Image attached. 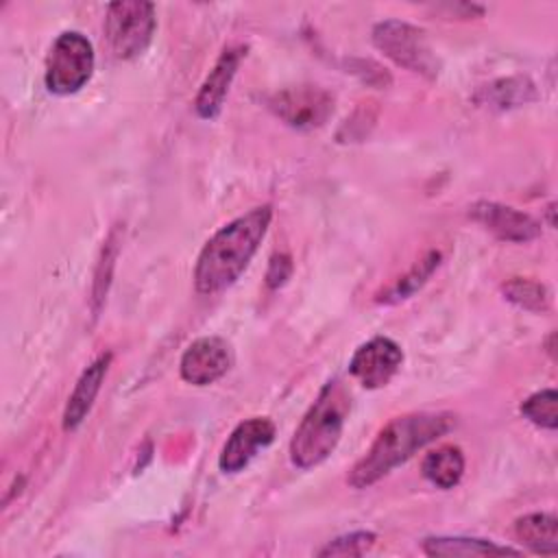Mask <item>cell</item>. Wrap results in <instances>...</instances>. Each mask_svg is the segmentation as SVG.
<instances>
[{
	"label": "cell",
	"mask_w": 558,
	"mask_h": 558,
	"mask_svg": "<svg viewBox=\"0 0 558 558\" xmlns=\"http://www.w3.org/2000/svg\"><path fill=\"white\" fill-rule=\"evenodd\" d=\"M442 255L438 251H429L421 262H416L403 277H399V281H395L377 301L384 303H397L403 301L408 296H412L416 290H421V286L434 275V270L440 266Z\"/></svg>",
	"instance_id": "cell-17"
},
{
	"label": "cell",
	"mask_w": 558,
	"mask_h": 558,
	"mask_svg": "<svg viewBox=\"0 0 558 558\" xmlns=\"http://www.w3.org/2000/svg\"><path fill=\"white\" fill-rule=\"evenodd\" d=\"M275 423L268 416H251L235 425L222 445L218 466L225 473H240L257 456L259 449L275 440Z\"/></svg>",
	"instance_id": "cell-10"
},
{
	"label": "cell",
	"mask_w": 558,
	"mask_h": 558,
	"mask_svg": "<svg viewBox=\"0 0 558 558\" xmlns=\"http://www.w3.org/2000/svg\"><path fill=\"white\" fill-rule=\"evenodd\" d=\"M233 355L227 340L218 336L196 338L181 355L179 373L192 386H209L231 368Z\"/></svg>",
	"instance_id": "cell-9"
},
{
	"label": "cell",
	"mask_w": 558,
	"mask_h": 558,
	"mask_svg": "<svg viewBox=\"0 0 558 558\" xmlns=\"http://www.w3.org/2000/svg\"><path fill=\"white\" fill-rule=\"evenodd\" d=\"M506 299L527 312H547L551 305L549 290L527 277H512L501 286Z\"/></svg>",
	"instance_id": "cell-18"
},
{
	"label": "cell",
	"mask_w": 558,
	"mask_h": 558,
	"mask_svg": "<svg viewBox=\"0 0 558 558\" xmlns=\"http://www.w3.org/2000/svg\"><path fill=\"white\" fill-rule=\"evenodd\" d=\"M272 113L296 131L323 126L333 113V96L318 85H296L275 92L268 98Z\"/></svg>",
	"instance_id": "cell-7"
},
{
	"label": "cell",
	"mask_w": 558,
	"mask_h": 558,
	"mask_svg": "<svg viewBox=\"0 0 558 558\" xmlns=\"http://www.w3.org/2000/svg\"><path fill=\"white\" fill-rule=\"evenodd\" d=\"M94 46L78 31H63L50 46L44 83L50 94L70 96L87 85L94 74Z\"/></svg>",
	"instance_id": "cell-4"
},
{
	"label": "cell",
	"mask_w": 558,
	"mask_h": 558,
	"mask_svg": "<svg viewBox=\"0 0 558 558\" xmlns=\"http://www.w3.org/2000/svg\"><path fill=\"white\" fill-rule=\"evenodd\" d=\"M521 414L530 423H534L543 429H556L558 427V395H556V390L545 388V390L530 395L521 403Z\"/></svg>",
	"instance_id": "cell-19"
},
{
	"label": "cell",
	"mask_w": 558,
	"mask_h": 558,
	"mask_svg": "<svg viewBox=\"0 0 558 558\" xmlns=\"http://www.w3.org/2000/svg\"><path fill=\"white\" fill-rule=\"evenodd\" d=\"M464 466H466L464 453L456 445H440L432 449L421 462L423 477L440 490H449L458 486L464 475Z\"/></svg>",
	"instance_id": "cell-15"
},
{
	"label": "cell",
	"mask_w": 558,
	"mask_h": 558,
	"mask_svg": "<svg viewBox=\"0 0 558 558\" xmlns=\"http://www.w3.org/2000/svg\"><path fill=\"white\" fill-rule=\"evenodd\" d=\"M109 364H111V353H102L81 373L70 399L65 403V410H63V429L65 432L76 429L89 414L94 399L100 392V386L107 377Z\"/></svg>",
	"instance_id": "cell-13"
},
{
	"label": "cell",
	"mask_w": 558,
	"mask_h": 558,
	"mask_svg": "<svg viewBox=\"0 0 558 558\" xmlns=\"http://www.w3.org/2000/svg\"><path fill=\"white\" fill-rule=\"evenodd\" d=\"M517 538L534 554L556 556L558 554V519L547 512H530L514 523Z\"/></svg>",
	"instance_id": "cell-16"
},
{
	"label": "cell",
	"mask_w": 558,
	"mask_h": 558,
	"mask_svg": "<svg viewBox=\"0 0 558 558\" xmlns=\"http://www.w3.org/2000/svg\"><path fill=\"white\" fill-rule=\"evenodd\" d=\"M351 397L340 379L327 381L290 440V460L299 469H314L325 462L340 442Z\"/></svg>",
	"instance_id": "cell-3"
},
{
	"label": "cell",
	"mask_w": 558,
	"mask_h": 558,
	"mask_svg": "<svg viewBox=\"0 0 558 558\" xmlns=\"http://www.w3.org/2000/svg\"><path fill=\"white\" fill-rule=\"evenodd\" d=\"M403 364L401 347L386 336H375L360 344L349 360V373L368 390L384 388Z\"/></svg>",
	"instance_id": "cell-8"
},
{
	"label": "cell",
	"mask_w": 558,
	"mask_h": 558,
	"mask_svg": "<svg viewBox=\"0 0 558 558\" xmlns=\"http://www.w3.org/2000/svg\"><path fill=\"white\" fill-rule=\"evenodd\" d=\"M244 48L242 46H229L220 52L218 61L214 63V68L209 70V74L205 76L196 98H194V109L203 120H211L220 113L227 92L231 87V81L235 76V70L240 65Z\"/></svg>",
	"instance_id": "cell-12"
},
{
	"label": "cell",
	"mask_w": 558,
	"mask_h": 558,
	"mask_svg": "<svg viewBox=\"0 0 558 558\" xmlns=\"http://www.w3.org/2000/svg\"><path fill=\"white\" fill-rule=\"evenodd\" d=\"M292 275V257L288 253L272 255L268 270H266V283L268 288H281Z\"/></svg>",
	"instance_id": "cell-22"
},
{
	"label": "cell",
	"mask_w": 558,
	"mask_h": 558,
	"mask_svg": "<svg viewBox=\"0 0 558 558\" xmlns=\"http://www.w3.org/2000/svg\"><path fill=\"white\" fill-rule=\"evenodd\" d=\"M490 100L497 107H510V105H521L534 98V87L525 78H504L493 83L488 89Z\"/></svg>",
	"instance_id": "cell-21"
},
{
	"label": "cell",
	"mask_w": 558,
	"mask_h": 558,
	"mask_svg": "<svg viewBox=\"0 0 558 558\" xmlns=\"http://www.w3.org/2000/svg\"><path fill=\"white\" fill-rule=\"evenodd\" d=\"M272 220V207L259 205L220 227L201 248L194 286L201 294H216L233 286L257 253Z\"/></svg>",
	"instance_id": "cell-1"
},
{
	"label": "cell",
	"mask_w": 558,
	"mask_h": 558,
	"mask_svg": "<svg viewBox=\"0 0 558 558\" xmlns=\"http://www.w3.org/2000/svg\"><path fill=\"white\" fill-rule=\"evenodd\" d=\"M157 26L155 4L144 0H120L107 7L105 35L118 59L140 57L153 41Z\"/></svg>",
	"instance_id": "cell-5"
},
{
	"label": "cell",
	"mask_w": 558,
	"mask_h": 558,
	"mask_svg": "<svg viewBox=\"0 0 558 558\" xmlns=\"http://www.w3.org/2000/svg\"><path fill=\"white\" fill-rule=\"evenodd\" d=\"M469 216L480 222L486 231L504 242H530L541 235V225L530 214L519 211L510 205L480 201L469 207Z\"/></svg>",
	"instance_id": "cell-11"
},
{
	"label": "cell",
	"mask_w": 558,
	"mask_h": 558,
	"mask_svg": "<svg viewBox=\"0 0 558 558\" xmlns=\"http://www.w3.org/2000/svg\"><path fill=\"white\" fill-rule=\"evenodd\" d=\"M451 412H410L388 421L375 436L368 451L353 464L347 482L353 488H368L392 469L410 460L418 449L453 429Z\"/></svg>",
	"instance_id": "cell-2"
},
{
	"label": "cell",
	"mask_w": 558,
	"mask_h": 558,
	"mask_svg": "<svg viewBox=\"0 0 558 558\" xmlns=\"http://www.w3.org/2000/svg\"><path fill=\"white\" fill-rule=\"evenodd\" d=\"M423 551L427 556L447 558H471V556H519L521 551L508 545H497L495 541L473 538V536H429L423 541Z\"/></svg>",
	"instance_id": "cell-14"
},
{
	"label": "cell",
	"mask_w": 558,
	"mask_h": 558,
	"mask_svg": "<svg viewBox=\"0 0 558 558\" xmlns=\"http://www.w3.org/2000/svg\"><path fill=\"white\" fill-rule=\"evenodd\" d=\"M375 541H377L375 532H366V530L349 532V534L336 536L325 547H320L318 556H364L375 545Z\"/></svg>",
	"instance_id": "cell-20"
},
{
	"label": "cell",
	"mask_w": 558,
	"mask_h": 558,
	"mask_svg": "<svg viewBox=\"0 0 558 558\" xmlns=\"http://www.w3.org/2000/svg\"><path fill=\"white\" fill-rule=\"evenodd\" d=\"M373 44L392 63L410 72H416L425 78L438 76L440 63L423 28L401 20H384L373 28Z\"/></svg>",
	"instance_id": "cell-6"
}]
</instances>
